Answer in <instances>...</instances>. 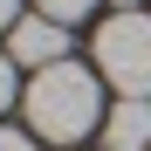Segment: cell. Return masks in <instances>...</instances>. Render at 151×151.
Segmentation results:
<instances>
[{
  "label": "cell",
  "instance_id": "5",
  "mask_svg": "<svg viewBox=\"0 0 151 151\" xmlns=\"http://www.w3.org/2000/svg\"><path fill=\"white\" fill-rule=\"evenodd\" d=\"M89 7H96V0H35V14L62 21V28H69V21H89Z\"/></svg>",
  "mask_w": 151,
  "mask_h": 151
},
{
  "label": "cell",
  "instance_id": "1",
  "mask_svg": "<svg viewBox=\"0 0 151 151\" xmlns=\"http://www.w3.org/2000/svg\"><path fill=\"white\" fill-rule=\"evenodd\" d=\"M28 131L48 137V144H76V137H89L96 124H103V83H96V69L83 62H55V69H35V83H28Z\"/></svg>",
  "mask_w": 151,
  "mask_h": 151
},
{
  "label": "cell",
  "instance_id": "3",
  "mask_svg": "<svg viewBox=\"0 0 151 151\" xmlns=\"http://www.w3.org/2000/svg\"><path fill=\"white\" fill-rule=\"evenodd\" d=\"M7 55L28 62V69H55V62H69V28L48 14H21L7 28Z\"/></svg>",
  "mask_w": 151,
  "mask_h": 151
},
{
  "label": "cell",
  "instance_id": "4",
  "mask_svg": "<svg viewBox=\"0 0 151 151\" xmlns=\"http://www.w3.org/2000/svg\"><path fill=\"white\" fill-rule=\"evenodd\" d=\"M103 151H151V96H124L103 117Z\"/></svg>",
  "mask_w": 151,
  "mask_h": 151
},
{
  "label": "cell",
  "instance_id": "8",
  "mask_svg": "<svg viewBox=\"0 0 151 151\" xmlns=\"http://www.w3.org/2000/svg\"><path fill=\"white\" fill-rule=\"evenodd\" d=\"M14 21H21V0H0V35H7Z\"/></svg>",
  "mask_w": 151,
  "mask_h": 151
},
{
  "label": "cell",
  "instance_id": "6",
  "mask_svg": "<svg viewBox=\"0 0 151 151\" xmlns=\"http://www.w3.org/2000/svg\"><path fill=\"white\" fill-rule=\"evenodd\" d=\"M7 103H14V55L0 48V110H7Z\"/></svg>",
  "mask_w": 151,
  "mask_h": 151
},
{
  "label": "cell",
  "instance_id": "7",
  "mask_svg": "<svg viewBox=\"0 0 151 151\" xmlns=\"http://www.w3.org/2000/svg\"><path fill=\"white\" fill-rule=\"evenodd\" d=\"M0 151H35V137H28V131H7V124H0Z\"/></svg>",
  "mask_w": 151,
  "mask_h": 151
},
{
  "label": "cell",
  "instance_id": "2",
  "mask_svg": "<svg viewBox=\"0 0 151 151\" xmlns=\"http://www.w3.org/2000/svg\"><path fill=\"white\" fill-rule=\"evenodd\" d=\"M96 76L117 83L124 96H151V14L144 7H117L96 28Z\"/></svg>",
  "mask_w": 151,
  "mask_h": 151
},
{
  "label": "cell",
  "instance_id": "9",
  "mask_svg": "<svg viewBox=\"0 0 151 151\" xmlns=\"http://www.w3.org/2000/svg\"><path fill=\"white\" fill-rule=\"evenodd\" d=\"M117 7H137V0H117Z\"/></svg>",
  "mask_w": 151,
  "mask_h": 151
}]
</instances>
